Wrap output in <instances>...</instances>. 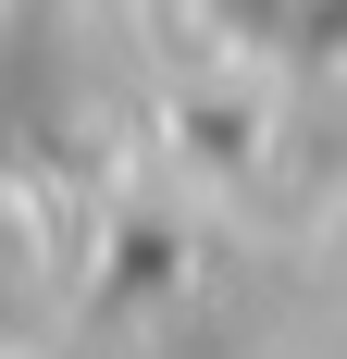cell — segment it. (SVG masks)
<instances>
[{
    "mask_svg": "<svg viewBox=\"0 0 347 359\" xmlns=\"http://www.w3.org/2000/svg\"><path fill=\"white\" fill-rule=\"evenodd\" d=\"M248 37H273V50H298V37H347V0H223Z\"/></svg>",
    "mask_w": 347,
    "mask_h": 359,
    "instance_id": "1",
    "label": "cell"
}]
</instances>
